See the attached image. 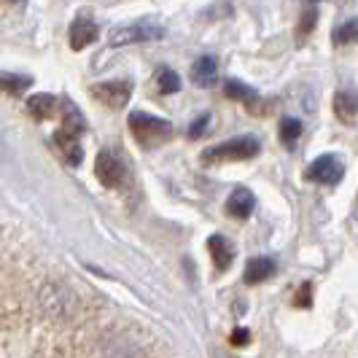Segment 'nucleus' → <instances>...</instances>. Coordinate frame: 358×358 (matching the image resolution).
<instances>
[{"label": "nucleus", "mask_w": 358, "mask_h": 358, "mask_svg": "<svg viewBox=\"0 0 358 358\" xmlns=\"http://www.w3.org/2000/svg\"><path fill=\"white\" fill-rule=\"evenodd\" d=\"M159 38H164V27L154 24V22H135V24H124V27H113L108 36V43L113 49H119V46H129V43H151Z\"/></svg>", "instance_id": "nucleus-4"}, {"label": "nucleus", "mask_w": 358, "mask_h": 358, "mask_svg": "<svg viewBox=\"0 0 358 358\" xmlns=\"http://www.w3.org/2000/svg\"><path fill=\"white\" fill-rule=\"evenodd\" d=\"M278 135H280V143L286 145V148H294L296 141L302 138V122L294 119V116H286L280 122V127H278Z\"/></svg>", "instance_id": "nucleus-16"}, {"label": "nucleus", "mask_w": 358, "mask_h": 358, "mask_svg": "<svg viewBox=\"0 0 358 358\" xmlns=\"http://www.w3.org/2000/svg\"><path fill=\"white\" fill-rule=\"evenodd\" d=\"M331 41H334L337 46H350V43H358V19H348V22H342L340 27H334Z\"/></svg>", "instance_id": "nucleus-17"}, {"label": "nucleus", "mask_w": 358, "mask_h": 358, "mask_svg": "<svg viewBox=\"0 0 358 358\" xmlns=\"http://www.w3.org/2000/svg\"><path fill=\"white\" fill-rule=\"evenodd\" d=\"M192 84L199 87V90H210L218 84V59L215 57H199L197 62L192 65V73H189Z\"/></svg>", "instance_id": "nucleus-9"}, {"label": "nucleus", "mask_w": 358, "mask_h": 358, "mask_svg": "<svg viewBox=\"0 0 358 358\" xmlns=\"http://www.w3.org/2000/svg\"><path fill=\"white\" fill-rule=\"evenodd\" d=\"M208 251H210V259H213L215 269H227L229 262H232V248H229V240H224L221 234H213L208 240Z\"/></svg>", "instance_id": "nucleus-14"}, {"label": "nucleus", "mask_w": 358, "mask_h": 358, "mask_svg": "<svg viewBox=\"0 0 358 358\" xmlns=\"http://www.w3.org/2000/svg\"><path fill=\"white\" fill-rule=\"evenodd\" d=\"M208 124H210V116H208V113H202V116H199L197 122L192 124V129H189V135H192V138H199V135H202V132L208 129Z\"/></svg>", "instance_id": "nucleus-21"}, {"label": "nucleus", "mask_w": 358, "mask_h": 358, "mask_svg": "<svg viewBox=\"0 0 358 358\" xmlns=\"http://www.w3.org/2000/svg\"><path fill=\"white\" fill-rule=\"evenodd\" d=\"M275 272V264H272V259H264V256H259V259H251L248 262V267H245V280L248 283H264L269 275Z\"/></svg>", "instance_id": "nucleus-15"}, {"label": "nucleus", "mask_w": 358, "mask_h": 358, "mask_svg": "<svg viewBox=\"0 0 358 358\" xmlns=\"http://www.w3.org/2000/svg\"><path fill=\"white\" fill-rule=\"evenodd\" d=\"M315 22H318V11L315 8H305L302 17H299V27H296V36L307 38L313 30H315Z\"/></svg>", "instance_id": "nucleus-20"}, {"label": "nucleus", "mask_w": 358, "mask_h": 358, "mask_svg": "<svg viewBox=\"0 0 358 358\" xmlns=\"http://www.w3.org/2000/svg\"><path fill=\"white\" fill-rule=\"evenodd\" d=\"M342 173H345L342 162L337 157H331V154H323L305 170V178L315 180V183H326V186H334V183H340Z\"/></svg>", "instance_id": "nucleus-7"}, {"label": "nucleus", "mask_w": 358, "mask_h": 358, "mask_svg": "<svg viewBox=\"0 0 358 358\" xmlns=\"http://www.w3.org/2000/svg\"><path fill=\"white\" fill-rule=\"evenodd\" d=\"M248 340H251V331L248 329H237L232 334V345H245Z\"/></svg>", "instance_id": "nucleus-22"}, {"label": "nucleus", "mask_w": 358, "mask_h": 358, "mask_svg": "<svg viewBox=\"0 0 358 358\" xmlns=\"http://www.w3.org/2000/svg\"><path fill=\"white\" fill-rule=\"evenodd\" d=\"M334 113L345 124H353L358 119V92L342 90L334 94Z\"/></svg>", "instance_id": "nucleus-11"}, {"label": "nucleus", "mask_w": 358, "mask_h": 358, "mask_svg": "<svg viewBox=\"0 0 358 358\" xmlns=\"http://www.w3.org/2000/svg\"><path fill=\"white\" fill-rule=\"evenodd\" d=\"M27 110H30L33 119L43 122V119H49V116L57 113V97L54 94H33L27 100Z\"/></svg>", "instance_id": "nucleus-13"}, {"label": "nucleus", "mask_w": 358, "mask_h": 358, "mask_svg": "<svg viewBox=\"0 0 358 358\" xmlns=\"http://www.w3.org/2000/svg\"><path fill=\"white\" fill-rule=\"evenodd\" d=\"M224 94L229 97V100H240V103H245V108L251 110V113H267L269 103H264L259 94H256V90H251L248 84H243V81H237V78H229L227 81V87H224Z\"/></svg>", "instance_id": "nucleus-8"}, {"label": "nucleus", "mask_w": 358, "mask_h": 358, "mask_svg": "<svg viewBox=\"0 0 358 358\" xmlns=\"http://www.w3.org/2000/svg\"><path fill=\"white\" fill-rule=\"evenodd\" d=\"M310 3H318V0H310Z\"/></svg>", "instance_id": "nucleus-24"}, {"label": "nucleus", "mask_w": 358, "mask_h": 358, "mask_svg": "<svg viewBox=\"0 0 358 358\" xmlns=\"http://www.w3.org/2000/svg\"><path fill=\"white\" fill-rule=\"evenodd\" d=\"M100 36V27L92 22V19H76L71 24V49L73 52H81V49H87L90 43H94Z\"/></svg>", "instance_id": "nucleus-10"}, {"label": "nucleus", "mask_w": 358, "mask_h": 358, "mask_svg": "<svg viewBox=\"0 0 358 358\" xmlns=\"http://www.w3.org/2000/svg\"><path fill=\"white\" fill-rule=\"evenodd\" d=\"M157 84H159L162 94H176L180 90V76L176 71H170V68H164V71H159Z\"/></svg>", "instance_id": "nucleus-18"}, {"label": "nucleus", "mask_w": 358, "mask_h": 358, "mask_svg": "<svg viewBox=\"0 0 358 358\" xmlns=\"http://www.w3.org/2000/svg\"><path fill=\"white\" fill-rule=\"evenodd\" d=\"M92 97L100 100L103 106H108L110 110H119L129 103L132 97V84L129 81H106V84H94L92 87Z\"/></svg>", "instance_id": "nucleus-6"}, {"label": "nucleus", "mask_w": 358, "mask_h": 358, "mask_svg": "<svg viewBox=\"0 0 358 358\" xmlns=\"http://www.w3.org/2000/svg\"><path fill=\"white\" fill-rule=\"evenodd\" d=\"M27 87H30V78L24 76H0V90L8 94H22Z\"/></svg>", "instance_id": "nucleus-19"}, {"label": "nucleus", "mask_w": 358, "mask_h": 358, "mask_svg": "<svg viewBox=\"0 0 358 358\" xmlns=\"http://www.w3.org/2000/svg\"><path fill=\"white\" fill-rule=\"evenodd\" d=\"M259 141L251 138V135H243V138H234V141H227V143H218L213 148H208L202 154V162L208 164H218V162H243L251 159L259 154Z\"/></svg>", "instance_id": "nucleus-3"}, {"label": "nucleus", "mask_w": 358, "mask_h": 358, "mask_svg": "<svg viewBox=\"0 0 358 358\" xmlns=\"http://www.w3.org/2000/svg\"><path fill=\"white\" fill-rule=\"evenodd\" d=\"M94 173H97L100 183L108 186V189H119V186L127 180V170H124V164H122V159H119L113 151H108V148L97 154Z\"/></svg>", "instance_id": "nucleus-5"}, {"label": "nucleus", "mask_w": 358, "mask_h": 358, "mask_svg": "<svg viewBox=\"0 0 358 358\" xmlns=\"http://www.w3.org/2000/svg\"><path fill=\"white\" fill-rule=\"evenodd\" d=\"M127 124H129L132 138L143 145V148H154V145H162L164 141H170V138H173V124H170V122L157 119V116L143 113V110L129 113Z\"/></svg>", "instance_id": "nucleus-2"}, {"label": "nucleus", "mask_w": 358, "mask_h": 358, "mask_svg": "<svg viewBox=\"0 0 358 358\" xmlns=\"http://www.w3.org/2000/svg\"><path fill=\"white\" fill-rule=\"evenodd\" d=\"M62 127L57 129V135H54V145H57V151L62 154V159L68 162V164H81V157H84V151H81V132L87 129V122H84V116L71 106V103H65L62 108Z\"/></svg>", "instance_id": "nucleus-1"}, {"label": "nucleus", "mask_w": 358, "mask_h": 358, "mask_svg": "<svg viewBox=\"0 0 358 358\" xmlns=\"http://www.w3.org/2000/svg\"><path fill=\"white\" fill-rule=\"evenodd\" d=\"M11 3H24V0H11Z\"/></svg>", "instance_id": "nucleus-23"}, {"label": "nucleus", "mask_w": 358, "mask_h": 358, "mask_svg": "<svg viewBox=\"0 0 358 358\" xmlns=\"http://www.w3.org/2000/svg\"><path fill=\"white\" fill-rule=\"evenodd\" d=\"M227 213L234 215V218H240V221H245V218L253 213V194L251 192H248V189H243V186H237L232 194H229Z\"/></svg>", "instance_id": "nucleus-12"}]
</instances>
